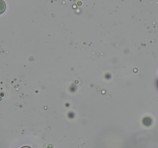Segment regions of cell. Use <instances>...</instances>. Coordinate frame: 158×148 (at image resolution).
Segmentation results:
<instances>
[{"label": "cell", "instance_id": "6da1fadb", "mask_svg": "<svg viewBox=\"0 0 158 148\" xmlns=\"http://www.w3.org/2000/svg\"><path fill=\"white\" fill-rule=\"evenodd\" d=\"M5 10H6V3L4 2V1L0 0V14L4 13Z\"/></svg>", "mask_w": 158, "mask_h": 148}, {"label": "cell", "instance_id": "7a4b0ae2", "mask_svg": "<svg viewBox=\"0 0 158 148\" xmlns=\"http://www.w3.org/2000/svg\"><path fill=\"white\" fill-rule=\"evenodd\" d=\"M22 148H30V147H24Z\"/></svg>", "mask_w": 158, "mask_h": 148}]
</instances>
